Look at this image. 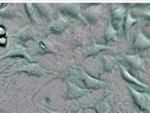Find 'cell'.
Instances as JSON below:
<instances>
[{
  "label": "cell",
  "mask_w": 150,
  "mask_h": 113,
  "mask_svg": "<svg viewBox=\"0 0 150 113\" xmlns=\"http://www.w3.org/2000/svg\"><path fill=\"white\" fill-rule=\"evenodd\" d=\"M137 21H138V20L132 18L130 12L127 13V16L125 17V20H124V30H125V32H128V30L132 27V25L134 24V23H135V22H137Z\"/></svg>",
  "instance_id": "cell-14"
},
{
  "label": "cell",
  "mask_w": 150,
  "mask_h": 113,
  "mask_svg": "<svg viewBox=\"0 0 150 113\" xmlns=\"http://www.w3.org/2000/svg\"><path fill=\"white\" fill-rule=\"evenodd\" d=\"M43 71L44 70L41 69V68H40V66H38L37 64H31V65L22 67L21 69L16 71V72L28 73V74H32V75H40Z\"/></svg>",
  "instance_id": "cell-9"
},
{
  "label": "cell",
  "mask_w": 150,
  "mask_h": 113,
  "mask_svg": "<svg viewBox=\"0 0 150 113\" xmlns=\"http://www.w3.org/2000/svg\"><path fill=\"white\" fill-rule=\"evenodd\" d=\"M0 16L2 18H6V19H9V18H14L16 16L15 11L13 10L12 7H9V6H7L5 8L0 9Z\"/></svg>",
  "instance_id": "cell-12"
},
{
  "label": "cell",
  "mask_w": 150,
  "mask_h": 113,
  "mask_svg": "<svg viewBox=\"0 0 150 113\" xmlns=\"http://www.w3.org/2000/svg\"><path fill=\"white\" fill-rule=\"evenodd\" d=\"M102 59H103V64H104V69H105V71H112L115 66H116L117 62L120 59V58H118V56H104Z\"/></svg>",
  "instance_id": "cell-8"
},
{
  "label": "cell",
  "mask_w": 150,
  "mask_h": 113,
  "mask_svg": "<svg viewBox=\"0 0 150 113\" xmlns=\"http://www.w3.org/2000/svg\"><path fill=\"white\" fill-rule=\"evenodd\" d=\"M6 35V30L3 26H0V37H3Z\"/></svg>",
  "instance_id": "cell-16"
},
{
  "label": "cell",
  "mask_w": 150,
  "mask_h": 113,
  "mask_svg": "<svg viewBox=\"0 0 150 113\" xmlns=\"http://www.w3.org/2000/svg\"><path fill=\"white\" fill-rule=\"evenodd\" d=\"M111 16H112V23L113 27L117 28L119 32L122 27V23L125 20L126 16V9L122 5H114L111 9Z\"/></svg>",
  "instance_id": "cell-2"
},
{
  "label": "cell",
  "mask_w": 150,
  "mask_h": 113,
  "mask_svg": "<svg viewBox=\"0 0 150 113\" xmlns=\"http://www.w3.org/2000/svg\"><path fill=\"white\" fill-rule=\"evenodd\" d=\"M126 61L128 62V64L136 71H146V66H145V61L144 59L139 56L138 55H131V56H125Z\"/></svg>",
  "instance_id": "cell-5"
},
{
  "label": "cell",
  "mask_w": 150,
  "mask_h": 113,
  "mask_svg": "<svg viewBox=\"0 0 150 113\" xmlns=\"http://www.w3.org/2000/svg\"><path fill=\"white\" fill-rule=\"evenodd\" d=\"M77 113H82V112H81V111H78V112H77Z\"/></svg>",
  "instance_id": "cell-19"
},
{
  "label": "cell",
  "mask_w": 150,
  "mask_h": 113,
  "mask_svg": "<svg viewBox=\"0 0 150 113\" xmlns=\"http://www.w3.org/2000/svg\"><path fill=\"white\" fill-rule=\"evenodd\" d=\"M150 47V40L144 35V33L139 31L135 37V41L132 46V51L137 52V51H142Z\"/></svg>",
  "instance_id": "cell-3"
},
{
  "label": "cell",
  "mask_w": 150,
  "mask_h": 113,
  "mask_svg": "<svg viewBox=\"0 0 150 113\" xmlns=\"http://www.w3.org/2000/svg\"><path fill=\"white\" fill-rule=\"evenodd\" d=\"M6 44H7V38H6L5 36L0 37V46L6 47Z\"/></svg>",
  "instance_id": "cell-15"
},
{
  "label": "cell",
  "mask_w": 150,
  "mask_h": 113,
  "mask_svg": "<svg viewBox=\"0 0 150 113\" xmlns=\"http://www.w3.org/2000/svg\"><path fill=\"white\" fill-rule=\"evenodd\" d=\"M82 75H83L82 80L83 81L85 85L89 88H96H96H99L103 85H105V83L104 82L89 76L88 74H86V73L83 71H82Z\"/></svg>",
  "instance_id": "cell-6"
},
{
  "label": "cell",
  "mask_w": 150,
  "mask_h": 113,
  "mask_svg": "<svg viewBox=\"0 0 150 113\" xmlns=\"http://www.w3.org/2000/svg\"><path fill=\"white\" fill-rule=\"evenodd\" d=\"M134 113H145V112H143V111H136V112H134Z\"/></svg>",
  "instance_id": "cell-18"
},
{
  "label": "cell",
  "mask_w": 150,
  "mask_h": 113,
  "mask_svg": "<svg viewBox=\"0 0 150 113\" xmlns=\"http://www.w3.org/2000/svg\"><path fill=\"white\" fill-rule=\"evenodd\" d=\"M131 91L132 97L134 98L135 105L139 108L141 111H145L150 113V95L147 93H140L132 88L131 86L128 87Z\"/></svg>",
  "instance_id": "cell-1"
},
{
  "label": "cell",
  "mask_w": 150,
  "mask_h": 113,
  "mask_svg": "<svg viewBox=\"0 0 150 113\" xmlns=\"http://www.w3.org/2000/svg\"><path fill=\"white\" fill-rule=\"evenodd\" d=\"M117 33L118 32L116 31L113 28V26L111 25V23H109L108 29L105 32V38L107 41H110V40H113V39H116V36H117Z\"/></svg>",
  "instance_id": "cell-13"
},
{
  "label": "cell",
  "mask_w": 150,
  "mask_h": 113,
  "mask_svg": "<svg viewBox=\"0 0 150 113\" xmlns=\"http://www.w3.org/2000/svg\"><path fill=\"white\" fill-rule=\"evenodd\" d=\"M96 110L97 113H110L109 106L107 102V100H101L96 105Z\"/></svg>",
  "instance_id": "cell-11"
},
{
  "label": "cell",
  "mask_w": 150,
  "mask_h": 113,
  "mask_svg": "<svg viewBox=\"0 0 150 113\" xmlns=\"http://www.w3.org/2000/svg\"><path fill=\"white\" fill-rule=\"evenodd\" d=\"M120 71H122V78L124 79V81L128 82L130 83H134V84H136L138 86H141V87H144V88H147V84L144 83L140 81H138V79L134 78V76H132L129 71L126 70V68H124L123 66L120 65Z\"/></svg>",
  "instance_id": "cell-7"
},
{
  "label": "cell",
  "mask_w": 150,
  "mask_h": 113,
  "mask_svg": "<svg viewBox=\"0 0 150 113\" xmlns=\"http://www.w3.org/2000/svg\"><path fill=\"white\" fill-rule=\"evenodd\" d=\"M8 58H24L28 61H32L31 59L29 58V55L26 51V49L20 46V44H15V46L11 48L10 51H8L6 55L0 58V59H8Z\"/></svg>",
  "instance_id": "cell-4"
},
{
  "label": "cell",
  "mask_w": 150,
  "mask_h": 113,
  "mask_svg": "<svg viewBox=\"0 0 150 113\" xmlns=\"http://www.w3.org/2000/svg\"><path fill=\"white\" fill-rule=\"evenodd\" d=\"M145 15H146V17H148V18H150V11H148V12H146Z\"/></svg>",
  "instance_id": "cell-17"
},
{
  "label": "cell",
  "mask_w": 150,
  "mask_h": 113,
  "mask_svg": "<svg viewBox=\"0 0 150 113\" xmlns=\"http://www.w3.org/2000/svg\"><path fill=\"white\" fill-rule=\"evenodd\" d=\"M13 36L18 38L19 40H21L22 42H27L29 40L33 39V33L29 28H23V29H21L20 32H18Z\"/></svg>",
  "instance_id": "cell-10"
}]
</instances>
